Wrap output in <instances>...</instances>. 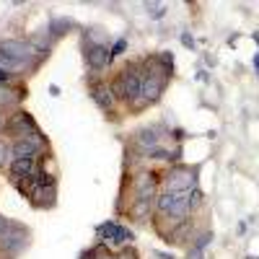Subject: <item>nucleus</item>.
<instances>
[{
    "instance_id": "dca6fc26",
    "label": "nucleus",
    "mask_w": 259,
    "mask_h": 259,
    "mask_svg": "<svg viewBox=\"0 0 259 259\" xmlns=\"http://www.w3.org/2000/svg\"><path fill=\"white\" fill-rule=\"evenodd\" d=\"M145 8H148L150 18H163L166 16V6H161V3H145Z\"/></svg>"
},
{
    "instance_id": "a211bd4d",
    "label": "nucleus",
    "mask_w": 259,
    "mask_h": 259,
    "mask_svg": "<svg viewBox=\"0 0 259 259\" xmlns=\"http://www.w3.org/2000/svg\"><path fill=\"white\" fill-rule=\"evenodd\" d=\"M212 239H215V236H212V233L207 231V233H202V236H200V239H197V241H194V246H192V249H197V251H202V249H205L207 244H212Z\"/></svg>"
},
{
    "instance_id": "f257e3e1",
    "label": "nucleus",
    "mask_w": 259,
    "mask_h": 259,
    "mask_svg": "<svg viewBox=\"0 0 259 259\" xmlns=\"http://www.w3.org/2000/svg\"><path fill=\"white\" fill-rule=\"evenodd\" d=\"M39 55V52L31 41H24V39H0V60H6V65H21V62H29Z\"/></svg>"
},
{
    "instance_id": "6ab92c4d",
    "label": "nucleus",
    "mask_w": 259,
    "mask_h": 259,
    "mask_svg": "<svg viewBox=\"0 0 259 259\" xmlns=\"http://www.w3.org/2000/svg\"><path fill=\"white\" fill-rule=\"evenodd\" d=\"M124 50H127V39L122 36V39H117V41H114V47H112V57H119Z\"/></svg>"
},
{
    "instance_id": "a878e982",
    "label": "nucleus",
    "mask_w": 259,
    "mask_h": 259,
    "mask_svg": "<svg viewBox=\"0 0 259 259\" xmlns=\"http://www.w3.org/2000/svg\"><path fill=\"white\" fill-rule=\"evenodd\" d=\"M246 259H259V256H246Z\"/></svg>"
},
{
    "instance_id": "f8f14e48",
    "label": "nucleus",
    "mask_w": 259,
    "mask_h": 259,
    "mask_svg": "<svg viewBox=\"0 0 259 259\" xmlns=\"http://www.w3.org/2000/svg\"><path fill=\"white\" fill-rule=\"evenodd\" d=\"M55 184H50V187H36L34 192H31V202L36 205V207H52L55 205Z\"/></svg>"
},
{
    "instance_id": "9d476101",
    "label": "nucleus",
    "mask_w": 259,
    "mask_h": 259,
    "mask_svg": "<svg viewBox=\"0 0 259 259\" xmlns=\"http://www.w3.org/2000/svg\"><path fill=\"white\" fill-rule=\"evenodd\" d=\"M91 99L96 101L99 109L109 112L112 106H114V91H112V85L109 83H94L91 85Z\"/></svg>"
},
{
    "instance_id": "f03ea898",
    "label": "nucleus",
    "mask_w": 259,
    "mask_h": 259,
    "mask_svg": "<svg viewBox=\"0 0 259 259\" xmlns=\"http://www.w3.org/2000/svg\"><path fill=\"white\" fill-rule=\"evenodd\" d=\"M112 91L127 101H135L140 96V68L138 65H124L122 73L114 80V85H112Z\"/></svg>"
},
{
    "instance_id": "2eb2a0df",
    "label": "nucleus",
    "mask_w": 259,
    "mask_h": 259,
    "mask_svg": "<svg viewBox=\"0 0 259 259\" xmlns=\"http://www.w3.org/2000/svg\"><path fill=\"white\" fill-rule=\"evenodd\" d=\"M73 26H75V21H73V18H52V21H50V31H52V36H65Z\"/></svg>"
},
{
    "instance_id": "0eeeda50",
    "label": "nucleus",
    "mask_w": 259,
    "mask_h": 259,
    "mask_svg": "<svg viewBox=\"0 0 259 259\" xmlns=\"http://www.w3.org/2000/svg\"><path fill=\"white\" fill-rule=\"evenodd\" d=\"M158 174H153V171H143V174L135 177V202H153V197H158L156 194V179Z\"/></svg>"
},
{
    "instance_id": "393cba45",
    "label": "nucleus",
    "mask_w": 259,
    "mask_h": 259,
    "mask_svg": "<svg viewBox=\"0 0 259 259\" xmlns=\"http://www.w3.org/2000/svg\"><path fill=\"white\" fill-rule=\"evenodd\" d=\"M254 39H256V45H259V34H254Z\"/></svg>"
},
{
    "instance_id": "5701e85b",
    "label": "nucleus",
    "mask_w": 259,
    "mask_h": 259,
    "mask_svg": "<svg viewBox=\"0 0 259 259\" xmlns=\"http://www.w3.org/2000/svg\"><path fill=\"white\" fill-rule=\"evenodd\" d=\"M8 119H11V117L6 114V109H0V130H6V127H8Z\"/></svg>"
},
{
    "instance_id": "39448f33",
    "label": "nucleus",
    "mask_w": 259,
    "mask_h": 259,
    "mask_svg": "<svg viewBox=\"0 0 259 259\" xmlns=\"http://www.w3.org/2000/svg\"><path fill=\"white\" fill-rule=\"evenodd\" d=\"M6 130H8L11 135H18V140H21V138H31V135H41L39 127H36V122H34V117H31L29 112H16V114H11Z\"/></svg>"
},
{
    "instance_id": "b1692460",
    "label": "nucleus",
    "mask_w": 259,
    "mask_h": 259,
    "mask_svg": "<svg viewBox=\"0 0 259 259\" xmlns=\"http://www.w3.org/2000/svg\"><path fill=\"white\" fill-rule=\"evenodd\" d=\"M251 62H254V68H256V70H259V52H256V55H254V60H251Z\"/></svg>"
},
{
    "instance_id": "9b49d317",
    "label": "nucleus",
    "mask_w": 259,
    "mask_h": 259,
    "mask_svg": "<svg viewBox=\"0 0 259 259\" xmlns=\"http://www.w3.org/2000/svg\"><path fill=\"white\" fill-rule=\"evenodd\" d=\"M36 171V163L34 158H13L11 161V174H13V182H21V179H29Z\"/></svg>"
},
{
    "instance_id": "423d86ee",
    "label": "nucleus",
    "mask_w": 259,
    "mask_h": 259,
    "mask_svg": "<svg viewBox=\"0 0 259 259\" xmlns=\"http://www.w3.org/2000/svg\"><path fill=\"white\" fill-rule=\"evenodd\" d=\"M96 233H99V239H101L104 244H127V241H133V231L124 228V226H119V223H114V221L101 223V226L96 228Z\"/></svg>"
},
{
    "instance_id": "412c9836",
    "label": "nucleus",
    "mask_w": 259,
    "mask_h": 259,
    "mask_svg": "<svg viewBox=\"0 0 259 259\" xmlns=\"http://www.w3.org/2000/svg\"><path fill=\"white\" fill-rule=\"evenodd\" d=\"M179 39H182V45H184V47H189V50H194V36H192V34H187V31H184V34H182Z\"/></svg>"
},
{
    "instance_id": "4be33fe9",
    "label": "nucleus",
    "mask_w": 259,
    "mask_h": 259,
    "mask_svg": "<svg viewBox=\"0 0 259 259\" xmlns=\"http://www.w3.org/2000/svg\"><path fill=\"white\" fill-rule=\"evenodd\" d=\"M8 80H11V73L6 70V65L0 62V85H3V83H8Z\"/></svg>"
},
{
    "instance_id": "6e6552de",
    "label": "nucleus",
    "mask_w": 259,
    "mask_h": 259,
    "mask_svg": "<svg viewBox=\"0 0 259 259\" xmlns=\"http://www.w3.org/2000/svg\"><path fill=\"white\" fill-rule=\"evenodd\" d=\"M83 50H85V62H89L94 70H104L106 65L114 60L112 50L106 45H101V41H89V45H83Z\"/></svg>"
},
{
    "instance_id": "20e7f679",
    "label": "nucleus",
    "mask_w": 259,
    "mask_h": 259,
    "mask_svg": "<svg viewBox=\"0 0 259 259\" xmlns=\"http://www.w3.org/2000/svg\"><path fill=\"white\" fill-rule=\"evenodd\" d=\"M29 246V231L21 223H8V228L0 233V251L6 254H18Z\"/></svg>"
},
{
    "instance_id": "7ed1b4c3",
    "label": "nucleus",
    "mask_w": 259,
    "mask_h": 259,
    "mask_svg": "<svg viewBox=\"0 0 259 259\" xmlns=\"http://www.w3.org/2000/svg\"><path fill=\"white\" fill-rule=\"evenodd\" d=\"M166 192H187L197 187V168L192 166H174L161 177Z\"/></svg>"
},
{
    "instance_id": "1a4fd4ad",
    "label": "nucleus",
    "mask_w": 259,
    "mask_h": 259,
    "mask_svg": "<svg viewBox=\"0 0 259 259\" xmlns=\"http://www.w3.org/2000/svg\"><path fill=\"white\" fill-rule=\"evenodd\" d=\"M41 145H45V140H41V135L21 138V140H16V143H13L11 153H13V158H34V156L39 153V150H41Z\"/></svg>"
},
{
    "instance_id": "4468645a",
    "label": "nucleus",
    "mask_w": 259,
    "mask_h": 259,
    "mask_svg": "<svg viewBox=\"0 0 259 259\" xmlns=\"http://www.w3.org/2000/svg\"><path fill=\"white\" fill-rule=\"evenodd\" d=\"M140 148H143V153H148V150H153L158 148V135L153 133V130H140L138 133V140H135Z\"/></svg>"
},
{
    "instance_id": "f3484780",
    "label": "nucleus",
    "mask_w": 259,
    "mask_h": 259,
    "mask_svg": "<svg viewBox=\"0 0 259 259\" xmlns=\"http://www.w3.org/2000/svg\"><path fill=\"white\" fill-rule=\"evenodd\" d=\"M8 161H11V145L6 140H0V168H3Z\"/></svg>"
},
{
    "instance_id": "ddd939ff",
    "label": "nucleus",
    "mask_w": 259,
    "mask_h": 259,
    "mask_svg": "<svg viewBox=\"0 0 259 259\" xmlns=\"http://www.w3.org/2000/svg\"><path fill=\"white\" fill-rule=\"evenodd\" d=\"M21 99H24V94H21L18 89H6V85H0V109L16 106Z\"/></svg>"
},
{
    "instance_id": "aec40b11",
    "label": "nucleus",
    "mask_w": 259,
    "mask_h": 259,
    "mask_svg": "<svg viewBox=\"0 0 259 259\" xmlns=\"http://www.w3.org/2000/svg\"><path fill=\"white\" fill-rule=\"evenodd\" d=\"M117 259H138V251L127 246V249H122V251L117 254Z\"/></svg>"
}]
</instances>
